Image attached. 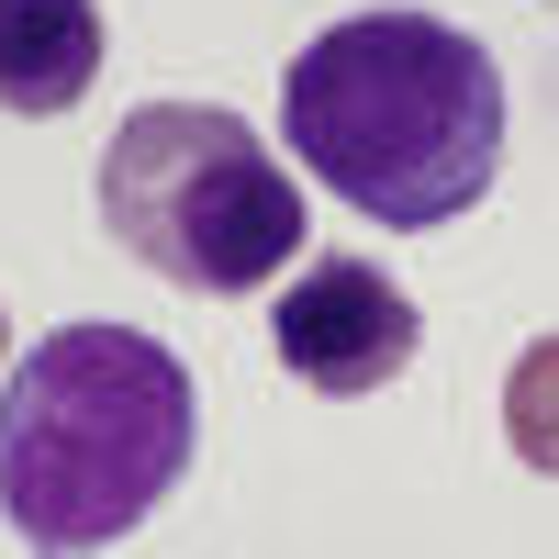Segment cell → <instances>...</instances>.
Here are the masks:
<instances>
[{"label":"cell","instance_id":"6da1fadb","mask_svg":"<svg viewBox=\"0 0 559 559\" xmlns=\"http://www.w3.org/2000/svg\"><path fill=\"white\" fill-rule=\"evenodd\" d=\"M280 123H292V157L324 191L347 213H369V224H392V236L459 224L503 168L492 45L437 23V12L324 23L292 57V79H280Z\"/></svg>","mask_w":559,"mask_h":559},{"label":"cell","instance_id":"7a4b0ae2","mask_svg":"<svg viewBox=\"0 0 559 559\" xmlns=\"http://www.w3.org/2000/svg\"><path fill=\"white\" fill-rule=\"evenodd\" d=\"M202 403L146 324H57L0 381V515L34 548H112L191 481Z\"/></svg>","mask_w":559,"mask_h":559},{"label":"cell","instance_id":"3957f363","mask_svg":"<svg viewBox=\"0 0 559 559\" xmlns=\"http://www.w3.org/2000/svg\"><path fill=\"white\" fill-rule=\"evenodd\" d=\"M102 224L134 269L179 292H269L280 258H302V191L269 157V134L224 102H146L123 112L102 157Z\"/></svg>","mask_w":559,"mask_h":559},{"label":"cell","instance_id":"277c9868","mask_svg":"<svg viewBox=\"0 0 559 559\" xmlns=\"http://www.w3.org/2000/svg\"><path fill=\"white\" fill-rule=\"evenodd\" d=\"M414 336H426V324H414L403 280H381L369 258H313L292 292H280V324H269L280 369H292L302 392H324V403L392 392L403 358H414Z\"/></svg>","mask_w":559,"mask_h":559},{"label":"cell","instance_id":"5b68a950","mask_svg":"<svg viewBox=\"0 0 559 559\" xmlns=\"http://www.w3.org/2000/svg\"><path fill=\"white\" fill-rule=\"evenodd\" d=\"M102 79V0H0V112L57 123Z\"/></svg>","mask_w":559,"mask_h":559},{"label":"cell","instance_id":"8992f818","mask_svg":"<svg viewBox=\"0 0 559 559\" xmlns=\"http://www.w3.org/2000/svg\"><path fill=\"white\" fill-rule=\"evenodd\" d=\"M503 437H515L526 471L559 481V336H537V347L515 358V381H503Z\"/></svg>","mask_w":559,"mask_h":559}]
</instances>
